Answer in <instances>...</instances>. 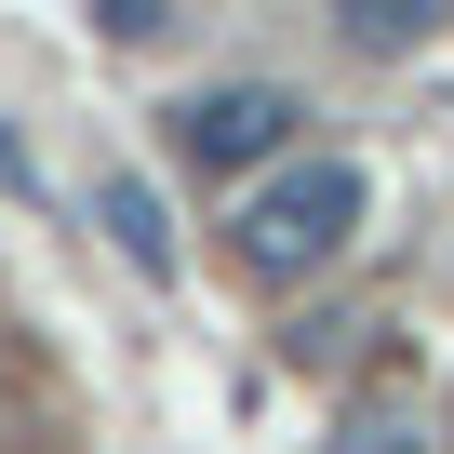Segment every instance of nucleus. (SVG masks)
Here are the masks:
<instances>
[{"label": "nucleus", "instance_id": "obj_3", "mask_svg": "<svg viewBox=\"0 0 454 454\" xmlns=\"http://www.w3.org/2000/svg\"><path fill=\"white\" fill-rule=\"evenodd\" d=\"M94 227H107L147 281H174V227H160V187L147 174H94Z\"/></svg>", "mask_w": 454, "mask_h": 454}, {"label": "nucleus", "instance_id": "obj_1", "mask_svg": "<svg viewBox=\"0 0 454 454\" xmlns=\"http://www.w3.org/2000/svg\"><path fill=\"white\" fill-rule=\"evenodd\" d=\"M348 227H361V160L294 147V160H268V174L241 187V214H227V254H241V281L294 294V281H321V268L348 254Z\"/></svg>", "mask_w": 454, "mask_h": 454}, {"label": "nucleus", "instance_id": "obj_2", "mask_svg": "<svg viewBox=\"0 0 454 454\" xmlns=\"http://www.w3.org/2000/svg\"><path fill=\"white\" fill-rule=\"evenodd\" d=\"M174 147H187V174H268V160H294L308 147V107L281 94V81H214V94H187L174 107Z\"/></svg>", "mask_w": 454, "mask_h": 454}, {"label": "nucleus", "instance_id": "obj_4", "mask_svg": "<svg viewBox=\"0 0 454 454\" xmlns=\"http://www.w3.org/2000/svg\"><path fill=\"white\" fill-rule=\"evenodd\" d=\"M334 14H348V41H361V54H414V41H441L454 0H334Z\"/></svg>", "mask_w": 454, "mask_h": 454}, {"label": "nucleus", "instance_id": "obj_6", "mask_svg": "<svg viewBox=\"0 0 454 454\" xmlns=\"http://www.w3.org/2000/svg\"><path fill=\"white\" fill-rule=\"evenodd\" d=\"M94 14H107V41H160V27H174V0H94Z\"/></svg>", "mask_w": 454, "mask_h": 454}, {"label": "nucleus", "instance_id": "obj_5", "mask_svg": "<svg viewBox=\"0 0 454 454\" xmlns=\"http://www.w3.org/2000/svg\"><path fill=\"white\" fill-rule=\"evenodd\" d=\"M334 454H427V414H414V401L387 387V401H361V414L334 427Z\"/></svg>", "mask_w": 454, "mask_h": 454}]
</instances>
